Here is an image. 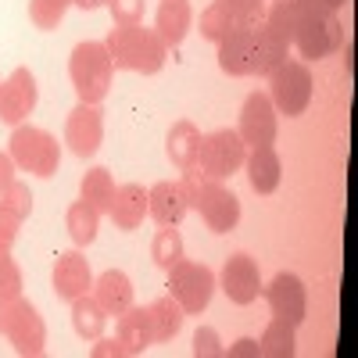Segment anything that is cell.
<instances>
[{"mask_svg": "<svg viewBox=\"0 0 358 358\" xmlns=\"http://www.w3.org/2000/svg\"><path fill=\"white\" fill-rule=\"evenodd\" d=\"M197 143H201V129L190 122V118H179V122H172L169 136H165V151H169V162L187 172L197 165Z\"/></svg>", "mask_w": 358, "mask_h": 358, "instance_id": "603a6c76", "label": "cell"}, {"mask_svg": "<svg viewBox=\"0 0 358 358\" xmlns=\"http://www.w3.org/2000/svg\"><path fill=\"white\" fill-rule=\"evenodd\" d=\"M241 140L248 147H265V143H276V133H280V111L273 108L268 94L255 90V94L244 101L241 108V126H236Z\"/></svg>", "mask_w": 358, "mask_h": 358, "instance_id": "5bb4252c", "label": "cell"}, {"mask_svg": "<svg viewBox=\"0 0 358 358\" xmlns=\"http://www.w3.org/2000/svg\"><path fill=\"white\" fill-rule=\"evenodd\" d=\"M36 101H40V86H36V76L29 72L25 65L15 69L4 83H0V122L4 126H22L29 115L36 111Z\"/></svg>", "mask_w": 358, "mask_h": 358, "instance_id": "8fae6325", "label": "cell"}, {"mask_svg": "<svg viewBox=\"0 0 358 358\" xmlns=\"http://www.w3.org/2000/svg\"><path fill=\"white\" fill-rule=\"evenodd\" d=\"M305 18V8L297 4V0H273V4L265 8V25L273 29V33L287 43H294V33H297V25H301Z\"/></svg>", "mask_w": 358, "mask_h": 358, "instance_id": "83f0119b", "label": "cell"}, {"mask_svg": "<svg viewBox=\"0 0 358 358\" xmlns=\"http://www.w3.org/2000/svg\"><path fill=\"white\" fill-rule=\"evenodd\" d=\"M115 341L126 348V358L129 355H143L147 348L155 344V334H151V319H147V305L143 308H126L122 315H115Z\"/></svg>", "mask_w": 358, "mask_h": 358, "instance_id": "7402d4cb", "label": "cell"}, {"mask_svg": "<svg viewBox=\"0 0 358 358\" xmlns=\"http://www.w3.org/2000/svg\"><path fill=\"white\" fill-rule=\"evenodd\" d=\"M22 215L18 212H11V208L0 201V248H15V241H18V233H22Z\"/></svg>", "mask_w": 358, "mask_h": 358, "instance_id": "74e56055", "label": "cell"}, {"mask_svg": "<svg viewBox=\"0 0 358 358\" xmlns=\"http://www.w3.org/2000/svg\"><path fill=\"white\" fill-rule=\"evenodd\" d=\"M248 158V143L241 140L236 129H212V133H201L197 143V172H204L208 179H229L233 172L244 169Z\"/></svg>", "mask_w": 358, "mask_h": 358, "instance_id": "52a82bcc", "label": "cell"}, {"mask_svg": "<svg viewBox=\"0 0 358 358\" xmlns=\"http://www.w3.org/2000/svg\"><path fill=\"white\" fill-rule=\"evenodd\" d=\"M90 294L97 297V305L108 312V315H122L126 308H133V280L122 273V268H108V273H101L94 280V287H90Z\"/></svg>", "mask_w": 358, "mask_h": 358, "instance_id": "44dd1931", "label": "cell"}, {"mask_svg": "<svg viewBox=\"0 0 358 358\" xmlns=\"http://www.w3.org/2000/svg\"><path fill=\"white\" fill-rule=\"evenodd\" d=\"M194 29V8L190 0H162L155 11V33L162 36V43L169 50H176L187 40V33Z\"/></svg>", "mask_w": 358, "mask_h": 358, "instance_id": "d6986e66", "label": "cell"}, {"mask_svg": "<svg viewBox=\"0 0 358 358\" xmlns=\"http://www.w3.org/2000/svg\"><path fill=\"white\" fill-rule=\"evenodd\" d=\"M219 287H222V294L229 297L233 305H251V301H258L262 276H258L255 258H248V255H229V258L222 262Z\"/></svg>", "mask_w": 358, "mask_h": 358, "instance_id": "2e32d148", "label": "cell"}, {"mask_svg": "<svg viewBox=\"0 0 358 358\" xmlns=\"http://www.w3.org/2000/svg\"><path fill=\"white\" fill-rule=\"evenodd\" d=\"M215 4H222L229 15H233V22L236 25H255V22H262L265 18V0H215Z\"/></svg>", "mask_w": 358, "mask_h": 358, "instance_id": "836d02e7", "label": "cell"}, {"mask_svg": "<svg viewBox=\"0 0 358 358\" xmlns=\"http://www.w3.org/2000/svg\"><path fill=\"white\" fill-rule=\"evenodd\" d=\"M4 334L11 341V348L18 355H29L36 358L47 351V322L40 315V308L33 301H25V297H15V301L8 305V315H4Z\"/></svg>", "mask_w": 358, "mask_h": 358, "instance_id": "9c48e42d", "label": "cell"}, {"mask_svg": "<svg viewBox=\"0 0 358 358\" xmlns=\"http://www.w3.org/2000/svg\"><path fill=\"white\" fill-rule=\"evenodd\" d=\"M11 301H15V297H11ZM11 301H4V297H0V330H4V315H8V305Z\"/></svg>", "mask_w": 358, "mask_h": 358, "instance_id": "ee69618b", "label": "cell"}, {"mask_svg": "<svg viewBox=\"0 0 358 358\" xmlns=\"http://www.w3.org/2000/svg\"><path fill=\"white\" fill-rule=\"evenodd\" d=\"M201 36L204 40H212V43H219L226 33H233V29H236V22H233V15L222 8V4H215V0H212V4H208L204 11H201Z\"/></svg>", "mask_w": 358, "mask_h": 358, "instance_id": "1f68e13d", "label": "cell"}, {"mask_svg": "<svg viewBox=\"0 0 358 358\" xmlns=\"http://www.w3.org/2000/svg\"><path fill=\"white\" fill-rule=\"evenodd\" d=\"M244 169H248L251 190L262 194V197L273 194V190L280 187V179H283V162H280V155H276L273 143H265V147H248Z\"/></svg>", "mask_w": 358, "mask_h": 358, "instance_id": "ac0fdd59", "label": "cell"}, {"mask_svg": "<svg viewBox=\"0 0 358 358\" xmlns=\"http://www.w3.org/2000/svg\"><path fill=\"white\" fill-rule=\"evenodd\" d=\"M69 8H72V0H29V22L43 29V33H50V29L62 25Z\"/></svg>", "mask_w": 358, "mask_h": 358, "instance_id": "4dcf8cb0", "label": "cell"}, {"mask_svg": "<svg viewBox=\"0 0 358 358\" xmlns=\"http://www.w3.org/2000/svg\"><path fill=\"white\" fill-rule=\"evenodd\" d=\"M187 212H190V204H187V194L179 187V179L176 183L172 179H162V183H155L147 190V215L158 226H179L187 219Z\"/></svg>", "mask_w": 358, "mask_h": 358, "instance_id": "e0dca14e", "label": "cell"}, {"mask_svg": "<svg viewBox=\"0 0 358 358\" xmlns=\"http://www.w3.org/2000/svg\"><path fill=\"white\" fill-rule=\"evenodd\" d=\"M0 297H4V301L22 297V268L11 258V248H0Z\"/></svg>", "mask_w": 358, "mask_h": 358, "instance_id": "d6a6232c", "label": "cell"}, {"mask_svg": "<svg viewBox=\"0 0 358 358\" xmlns=\"http://www.w3.org/2000/svg\"><path fill=\"white\" fill-rule=\"evenodd\" d=\"M215 47H219V69L233 79H244V76L268 79L290 57V43L280 40L265 22L236 25Z\"/></svg>", "mask_w": 358, "mask_h": 358, "instance_id": "6da1fadb", "label": "cell"}, {"mask_svg": "<svg viewBox=\"0 0 358 358\" xmlns=\"http://www.w3.org/2000/svg\"><path fill=\"white\" fill-rule=\"evenodd\" d=\"M305 11H319V15H337L348 0H297Z\"/></svg>", "mask_w": 358, "mask_h": 358, "instance_id": "ab89813d", "label": "cell"}, {"mask_svg": "<svg viewBox=\"0 0 358 358\" xmlns=\"http://www.w3.org/2000/svg\"><path fill=\"white\" fill-rule=\"evenodd\" d=\"M294 351H297V326H290V322L273 315V322H268L262 330V337H258V355H265V358H290Z\"/></svg>", "mask_w": 358, "mask_h": 358, "instance_id": "4316f807", "label": "cell"}, {"mask_svg": "<svg viewBox=\"0 0 358 358\" xmlns=\"http://www.w3.org/2000/svg\"><path fill=\"white\" fill-rule=\"evenodd\" d=\"M229 358H258V341L255 337H241L236 344H229Z\"/></svg>", "mask_w": 358, "mask_h": 358, "instance_id": "b9f144b4", "label": "cell"}, {"mask_svg": "<svg viewBox=\"0 0 358 358\" xmlns=\"http://www.w3.org/2000/svg\"><path fill=\"white\" fill-rule=\"evenodd\" d=\"M65 229L72 236V244L76 248H90L97 241V233H101V212L97 208H90L83 197L65 212Z\"/></svg>", "mask_w": 358, "mask_h": 358, "instance_id": "484cf974", "label": "cell"}, {"mask_svg": "<svg viewBox=\"0 0 358 358\" xmlns=\"http://www.w3.org/2000/svg\"><path fill=\"white\" fill-rule=\"evenodd\" d=\"M0 201H4V204L11 208V212H18L22 219L33 215V190H29V187L22 183V179H15V183H11L4 194H0Z\"/></svg>", "mask_w": 358, "mask_h": 358, "instance_id": "d590c367", "label": "cell"}, {"mask_svg": "<svg viewBox=\"0 0 358 358\" xmlns=\"http://www.w3.org/2000/svg\"><path fill=\"white\" fill-rule=\"evenodd\" d=\"M151 258H155V265L158 268H169L183 258V236H179V229L176 226H162L158 233H155V241H151Z\"/></svg>", "mask_w": 358, "mask_h": 358, "instance_id": "f546056e", "label": "cell"}, {"mask_svg": "<svg viewBox=\"0 0 358 358\" xmlns=\"http://www.w3.org/2000/svg\"><path fill=\"white\" fill-rule=\"evenodd\" d=\"M312 69L308 62H294V57H287V62L268 76V101H273V108L287 118H297L305 115L308 104H312Z\"/></svg>", "mask_w": 358, "mask_h": 358, "instance_id": "8992f818", "label": "cell"}, {"mask_svg": "<svg viewBox=\"0 0 358 358\" xmlns=\"http://www.w3.org/2000/svg\"><path fill=\"white\" fill-rule=\"evenodd\" d=\"M111 194H115V179H111V172L108 169H90V172H83V179H79V197L90 204V208H97L101 215H108V204H111Z\"/></svg>", "mask_w": 358, "mask_h": 358, "instance_id": "f1b7e54d", "label": "cell"}, {"mask_svg": "<svg viewBox=\"0 0 358 358\" xmlns=\"http://www.w3.org/2000/svg\"><path fill=\"white\" fill-rule=\"evenodd\" d=\"M265 301H268V312L276 319L290 322V326H301L305 315H308V290H305V280L297 273H276L273 283L265 290Z\"/></svg>", "mask_w": 358, "mask_h": 358, "instance_id": "4fadbf2b", "label": "cell"}, {"mask_svg": "<svg viewBox=\"0 0 358 358\" xmlns=\"http://www.w3.org/2000/svg\"><path fill=\"white\" fill-rule=\"evenodd\" d=\"M197 358H222L226 348L219 341V334L212 330V326H197V334H194V348H190Z\"/></svg>", "mask_w": 358, "mask_h": 358, "instance_id": "8d00e7d4", "label": "cell"}, {"mask_svg": "<svg viewBox=\"0 0 358 358\" xmlns=\"http://www.w3.org/2000/svg\"><path fill=\"white\" fill-rule=\"evenodd\" d=\"M90 358H126V348L118 344L115 337H111V341L97 337V341H94V348H90Z\"/></svg>", "mask_w": 358, "mask_h": 358, "instance_id": "f35d334b", "label": "cell"}, {"mask_svg": "<svg viewBox=\"0 0 358 358\" xmlns=\"http://www.w3.org/2000/svg\"><path fill=\"white\" fill-rule=\"evenodd\" d=\"M115 72H140V76H155L169 62V47L155 29H147L143 22L136 25H115L108 40H104Z\"/></svg>", "mask_w": 358, "mask_h": 358, "instance_id": "7a4b0ae2", "label": "cell"}, {"mask_svg": "<svg viewBox=\"0 0 358 358\" xmlns=\"http://www.w3.org/2000/svg\"><path fill=\"white\" fill-rule=\"evenodd\" d=\"M179 187H183V194H187L190 212H197L212 233L236 229V222H241V197H236L233 190H226L222 179H208L204 172L187 169L183 179H179Z\"/></svg>", "mask_w": 358, "mask_h": 358, "instance_id": "3957f363", "label": "cell"}, {"mask_svg": "<svg viewBox=\"0 0 358 358\" xmlns=\"http://www.w3.org/2000/svg\"><path fill=\"white\" fill-rule=\"evenodd\" d=\"M108 11H111L115 25H136V22H143L147 0H108Z\"/></svg>", "mask_w": 358, "mask_h": 358, "instance_id": "e575fe53", "label": "cell"}, {"mask_svg": "<svg viewBox=\"0 0 358 358\" xmlns=\"http://www.w3.org/2000/svg\"><path fill=\"white\" fill-rule=\"evenodd\" d=\"M169 294L179 301L187 315H201L208 305H212V294H215V273L208 268L204 262H190V258H179L169 268Z\"/></svg>", "mask_w": 358, "mask_h": 358, "instance_id": "ba28073f", "label": "cell"}, {"mask_svg": "<svg viewBox=\"0 0 358 358\" xmlns=\"http://www.w3.org/2000/svg\"><path fill=\"white\" fill-rule=\"evenodd\" d=\"M8 155L22 172H33L36 179H50L57 172V165H62V143H57V136H50L47 129L22 122V126L11 129Z\"/></svg>", "mask_w": 358, "mask_h": 358, "instance_id": "5b68a950", "label": "cell"}, {"mask_svg": "<svg viewBox=\"0 0 358 358\" xmlns=\"http://www.w3.org/2000/svg\"><path fill=\"white\" fill-rule=\"evenodd\" d=\"M108 215H111L115 229L133 233V229L143 226V219H147V190H143L140 183H122V187H115L111 204H108Z\"/></svg>", "mask_w": 358, "mask_h": 358, "instance_id": "ffe728a7", "label": "cell"}, {"mask_svg": "<svg viewBox=\"0 0 358 358\" xmlns=\"http://www.w3.org/2000/svg\"><path fill=\"white\" fill-rule=\"evenodd\" d=\"M69 79H72V90L83 104H101L111 94L115 65H111V54H108L104 40L76 43V50L69 57Z\"/></svg>", "mask_w": 358, "mask_h": 358, "instance_id": "277c9868", "label": "cell"}, {"mask_svg": "<svg viewBox=\"0 0 358 358\" xmlns=\"http://www.w3.org/2000/svg\"><path fill=\"white\" fill-rule=\"evenodd\" d=\"M72 4L83 11H97V8H108V0H72Z\"/></svg>", "mask_w": 358, "mask_h": 358, "instance_id": "7bdbcfd3", "label": "cell"}, {"mask_svg": "<svg viewBox=\"0 0 358 358\" xmlns=\"http://www.w3.org/2000/svg\"><path fill=\"white\" fill-rule=\"evenodd\" d=\"M147 319H151L155 344H165V341H172L179 330H183V319H187V312L179 308V301H176L172 294H165V297H158V301L147 305Z\"/></svg>", "mask_w": 358, "mask_h": 358, "instance_id": "d4e9b609", "label": "cell"}, {"mask_svg": "<svg viewBox=\"0 0 358 358\" xmlns=\"http://www.w3.org/2000/svg\"><path fill=\"white\" fill-rule=\"evenodd\" d=\"M50 287L54 294L62 297V301H76V297L90 294V287H94V273H90V262L79 248L72 251H62L50 268Z\"/></svg>", "mask_w": 358, "mask_h": 358, "instance_id": "9a60e30c", "label": "cell"}, {"mask_svg": "<svg viewBox=\"0 0 358 358\" xmlns=\"http://www.w3.org/2000/svg\"><path fill=\"white\" fill-rule=\"evenodd\" d=\"M65 143L76 158H94L104 143V111L101 104H76L65 118Z\"/></svg>", "mask_w": 358, "mask_h": 358, "instance_id": "7c38bea8", "label": "cell"}, {"mask_svg": "<svg viewBox=\"0 0 358 358\" xmlns=\"http://www.w3.org/2000/svg\"><path fill=\"white\" fill-rule=\"evenodd\" d=\"M108 319H111V315L97 305L94 294H83V297H76V301H72V330H76L79 341H90V344H94L97 337H104Z\"/></svg>", "mask_w": 358, "mask_h": 358, "instance_id": "cb8c5ba5", "label": "cell"}, {"mask_svg": "<svg viewBox=\"0 0 358 358\" xmlns=\"http://www.w3.org/2000/svg\"><path fill=\"white\" fill-rule=\"evenodd\" d=\"M341 43H344V25H341L337 15L305 11V18H301V25H297L290 47H297V54H301L305 62H319V57L337 54Z\"/></svg>", "mask_w": 358, "mask_h": 358, "instance_id": "30bf717a", "label": "cell"}, {"mask_svg": "<svg viewBox=\"0 0 358 358\" xmlns=\"http://www.w3.org/2000/svg\"><path fill=\"white\" fill-rule=\"evenodd\" d=\"M15 169H18V165L11 162V155H8V151H0V194H4V190L15 183V179H18Z\"/></svg>", "mask_w": 358, "mask_h": 358, "instance_id": "60d3db41", "label": "cell"}]
</instances>
